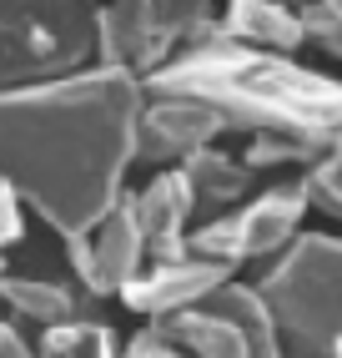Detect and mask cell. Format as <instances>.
I'll return each mask as SVG.
<instances>
[{
	"mask_svg": "<svg viewBox=\"0 0 342 358\" xmlns=\"http://www.w3.org/2000/svg\"><path fill=\"white\" fill-rule=\"evenodd\" d=\"M141 101V81L106 66L0 91V177L61 243L86 237L121 202Z\"/></svg>",
	"mask_w": 342,
	"mask_h": 358,
	"instance_id": "6da1fadb",
	"label": "cell"
},
{
	"mask_svg": "<svg viewBox=\"0 0 342 358\" xmlns=\"http://www.w3.org/2000/svg\"><path fill=\"white\" fill-rule=\"evenodd\" d=\"M146 96H181L211 111L222 131L247 136H337L342 131V81L322 76L292 56H262L222 41L211 26L186 56L141 81Z\"/></svg>",
	"mask_w": 342,
	"mask_h": 358,
	"instance_id": "7a4b0ae2",
	"label": "cell"
},
{
	"mask_svg": "<svg viewBox=\"0 0 342 358\" xmlns=\"http://www.w3.org/2000/svg\"><path fill=\"white\" fill-rule=\"evenodd\" d=\"M257 298L287 358H342V237L297 232L272 257Z\"/></svg>",
	"mask_w": 342,
	"mask_h": 358,
	"instance_id": "3957f363",
	"label": "cell"
},
{
	"mask_svg": "<svg viewBox=\"0 0 342 358\" xmlns=\"http://www.w3.org/2000/svg\"><path fill=\"white\" fill-rule=\"evenodd\" d=\"M96 45L91 0H0V91L76 76Z\"/></svg>",
	"mask_w": 342,
	"mask_h": 358,
	"instance_id": "277c9868",
	"label": "cell"
},
{
	"mask_svg": "<svg viewBox=\"0 0 342 358\" xmlns=\"http://www.w3.org/2000/svg\"><path fill=\"white\" fill-rule=\"evenodd\" d=\"M216 26L211 0H101L96 6V66L131 81L156 76Z\"/></svg>",
	"mask_w": 342,
	"mask_h": 358,
	"instance_id": "5b68a950",
	"label": "cell"
},
{
	"mask_svg": "<svg viewBox=\"0 0 342 358\" xmlns=\"http://www.w3.org/2000/svg\"><path fill=\"white\" fill-rule=\"evenodd\" d=\"M307 182L292 177L257 192L252 202H241L232 212H216L211 222H202L197 232H186V252L191 257H207V262H222V268H241V262H262V257H277L292 237H297L302 217H307Z\"/></svg>",
	"mask_w": 342,
	"mask_h": 358,
	"instance_id": "8992f818",
	"label": "cell"
},
{
	"mask_svg": "<svg viewBox=\"0 0 342 358\" xmlns=\"http://www.w3.org/2000/svg\"><path fill=\"white\" fill-rule=\"evenodd\" d=\"M156 333H166L191 358H287L272 313L247 282H222L186 313L156 323Z\"/></svg>",
	"mask_w": 342,
	"mask_h": 358,
	"instance_id": "52a82bcc",
	"label": "cell"
},
{
	"mask_svg": "<svg viewBox=\"0 0 342 358\" xmlns=\"http://www.w3.org/2000/svg\"><path fill=\"white\" fill-rule=\"evenodd\" d=\"M66 257H70L76 288L86 298H111V293L121 298V288L146 268V248H141V232H136L126 192H121V202L86 237H66Z\"/></svg>",
	"mask_w": 342,
	"mask_h": 358,
	"instance_id": "ba28073f",
	"label": "cell"
},
{
	"mask_svg": "<svg viewBox=\"0 0 342 358\" xmlns=\"http://www.w3.org/2000/svg\"><path fill=\"white\" fill-rule=\"evenodd\" d=\"M222 282H232V268L207 262V257L146 262L126 288H121V303H126L136 318H151V328H156V323H166V318L186 313L191 303H202L207 293H216Z\"/></svg>",
	"mask_w": 342,
	"mask_h": 358,
	"instance_id": "9c48e42d",
	"label": "cell"
},
{
	"mask_svg": "<svg viewBox=\"0 0 342 358\" xmlns=\"http://www.w3.org/2000/svg\"><path fill=\"white\" fill-rule=\"evenodd\" d=\"M216 136H222V122H216L211 111H202L197 101L146 96L141 116H136V162H151V166L166 172V166H181L191 152L211 147Z\"/></svg>",
	"mask_w": 342,
	"mask_h": 358,
	"instance_id": "30bf717a",
	"label": "cell"
},
{
	"mask_svg": "<svg viewBox=\"0 0 342 358\" xmlns=\"http://www.w3.org/2000/svg\"><path fill=\"white\" fill-rule=\"evenodd\" d=\"M131 202V217H136V232H141V248H146V262H177V257H191L186 252V227H191V212H197V197H191L186 177L177 166L156 172L141 192H126Z\"/></svg>",
	"mask_w": 342,
	"mask_h": 358,
	"instance_id": "8fae6325",
	"label": "cell"
},
{
	"mask_svg": "<svg viewBox=\"0 0 342 358\" xmlns=\"http://www.w3.org/2000/svg\"><path fill=\"white\" fill-rule=\"evenodd\" d=\"M216 36L241 45V51H262V56H292L297 45H307L297 10L287 0H227Z\"/></svg>",
	"mask_w": 342,
	"mask_h": 358,
	"instance_id": "7c38bea8",
	"label": "cell"
},
{
	"mask_svg": "<svg viewBox=\"0 0 342 358\" xmlns=\"http://www.w3.org/2000/svg\"><path fill=\"white\" fill-rule=\"evenodd\" d=\"M0 298L15 318H31L40 328H61L70 318H91L86 313V293L76 282H56V278H26V273H0Z\"/></svg>",
	"mask_w": 342,
	"mask_h": 358,
	"instance_id": "4fadbf2b",
	"label": "cell"
},
{
	"mask_svg": "<svg viewBox=\"0 0 342 358\" xmlns=\"http://www.w3.org/2000/svg\"><path fill=\"white\" fill-rule=\"evenodd\" d=\"M177 172L186 177V187H191V197H197V207H222V212H232V207H241V197H247V187H252V166L247 162H237V157H227V152H216V147H202V152H191Z\"/></svg>",
	"mask_w": 342,
	"mask_h": 358,
	"instance_id": "5bb4252c",
	"label": "cell"
},
{
	"mask_svg": "<svg viewBox=\"0 0 342 358\" xmlns=\"http://www.w3.org/2000/svg\"><path fill=\"white\" fill-rule=\"evenodd\" d=\"M36 358H121L116 338L106 323L96 318H70L61 328H45L40 343H36Z\"/></svg>",
	"mask_w": 342,
	"mask_h": 358,
	"instance_id": "9a60e30c",
	"label": "cell"
},
{
	"mask_svg": "<svg viewBox=\"0 0 342 358\" xmlns=\"http://www.w3.org/2000/svg\"><path fill=\"white\" fill-rule=\"evenodd\" d=\"M332 136H252V147L241 152V162L252 166V172H262V166H312L317 157L327 152Z\"/></svg>",
	"mask_w": 342,
	"mask_h": 358,
	"instance_id": "2e32d148",
	"label": "cell"
},
{
	"mask_svg": "<svg viewBox=\"0 0 342 358\" xmlns=\"http://www.w3.org/2000/svg\"><path fill=\"white\" fill-rule=\"evenodd\" d=\"M287 6L297 10L302 41H312L317 51L342 61V0H287Z\"/></svg>",
	"mask_w": 342,
	"mask_h": 358,
	"instance_id": "e0dca14e",
	"label": "cell"
},
{
	"mask_svg": "<svg viewBox=\"0 0 342 358\" xmlns=\"http://www.w3.org/2000/svg\"><path fill=\"white\" fill-rule=\"evenodd\" d=\"M302 182H307L312 207H322L327 217H337V222H342V131L327 141V152H322V157H317L307 172H302Z\"/></svg>",
	"mask_w": 342,
	"mask_h": 358,
	"instance_id": "ac0fdd59",
	"label": "cell"
},
{
	"mask_svg": "<svg viewBox=\"0 0 342 358\" xmlns=\"http://www.w3.org/2000/svg\"><path fill=\"white\" fill-rule=\"evenodd\" d=\"M121 358H191V353H186V348H177V343L166 338V333H156V328H141L136 338H131L126 348H121Z\"/></svg>",
	"mask_w": 342,
	"mask_h": 358,
	"instance_id": "d6986e66",
	"label": "cell"
},
{
	"mask_svg": "<svg viewBox=\"0 0 342 358\" xmlns=\"http://www.w3.org/2000/svg\"><path fill=\"white\" fill-rule=\"evenodd\" d=\"M20 232H26V217H20V202H15V192L6 187V177H0V248L20 243Z\"/></svg>",
	"mask_w": 342,
	"mask_h": 358,
	"instance_id": "ffe728a7",
	"label": "cell"
},
{
	"mask_svg": "<svg viewBox=\"0 0 342 358\" xmlns=\"http://www.w3.org/2000/svg\"><path fill=\"white\" fill-rule=\"evenodd\" d=\"M0 358H36V353H31V343L20 338L10 323H0Z\"/></svg>",
	"mask_w": 342,
	"mask_h": 358,
	"instance_id": "44dd1931",
	"label": "cell"
},
{
	"mask_svg": "<svg viewBox=\"0 0 342 358\" xmlns=\"http://www.w3.org/2000/svg\"><path fill=\"white\" fill-rule=\"evenodd\" d=\"M0 273H6V257H0Z\"/></svg>",
	"mask_w": 342,
	"mask_h": 358,
	"instance_id": "7402d4cb",
	"label": "cell"
},
{
	"mask_svg": "<svg viewBox=\"0 0 342 358\" xmlns=\"http://www.w3.org/2000/svg\"><path fill=\"white\" fill-rule=\"evenodd\" d=\"M91 6H101V0H91Z\"/></svg>",
	"mask_w": 342,
	"mask_h": 358,
	"instance_id": "603a6c76",
	"label": "cell"
}]
</instances>
